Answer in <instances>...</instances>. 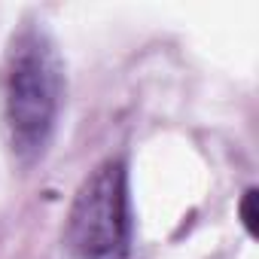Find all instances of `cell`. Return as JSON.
Returning <instances> with one entry per match:
<instances>
[{"label": "cell", "instance_id": "obj_1", "mask_svg": "<svg viewBox=\"0 0 259 259\" xmlns=\"http://www.w3.org/2000/svg\"><path fill=\"white\" fill-rule=\"evenodd\" d=\"M64 104V64L40 22H22L0 64V128L19 168H34L52 147Z\"/></svg>", "mask_w": 259, "mask_h": 259}, {"label": "cell", "instance_id": "obj_2", "mask_svg": "<svg viewBox=\"0 0 259 259\" xmlns=\"http://www.w3.org/2000/svg\"><path fill=\"white\" fill-rule=\"evenodd\" d=\"M132 195H128V168L110 156L95 165L64 220V250L70 259H132Z\"/></svg>", "mask_w": 259, "mask_h": 259}, {"label": "cell", "instance_id": "obj_3", "mask_svg": "<svg viewBox=\"0 0 259 259\" xmlns=\"http://www.w3.org/2000/svg\"><path fill=\"white\" fill-rule=\"evenodd\" d=\"M253 204H256V189H247L244 198H241V223H244V229L250 235L256 232V210H253Z\"/></svg>", "mask_w": 259, "mask_h": 259}]
</instances>
